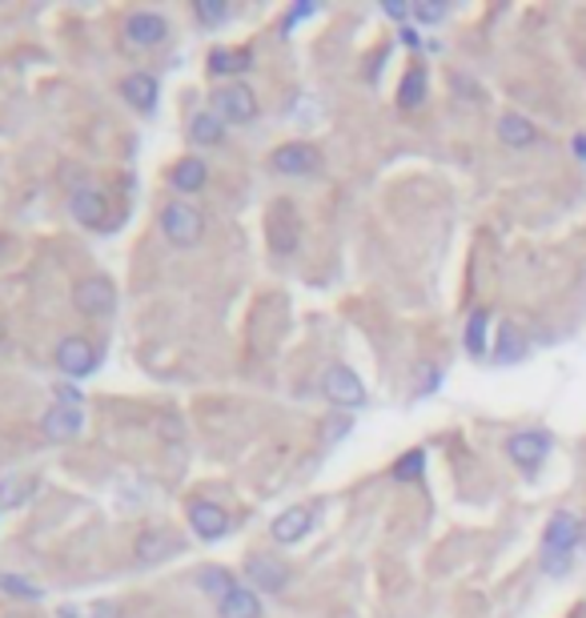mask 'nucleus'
<instances>
[{
    "instance_id": "obj_1",
    "label": "nucleus",
    "mask_w": 586,
    "mask_h": 618,
    "mask_svg": "<svg viewBox=\"0 0 586 618\" xmlns=\"http://www.w3.org/2000/svg\"><path fill=\"white\" fill-rule=\"evenodd\" d=\"M578 542H583V518L575 510H554L546 530H542V550H539L542 574H551V578L571 574Z\"/></svg>"
},
{
    "instance_id": "obj_2",
    "label": "nucleus",
    "mask_w": 586,
    "mask_h": 618,
    "mask_svg": "<svg viewBox=\"0 0 586 618\" xmlns=\"http://www.w3.org/2000/svg\"><path fill=\"white\" fill-rule=\"evenodd\" d=\"M506 458L510 467L522 474V479H539V470L546 467V458L554 454V438L539 426H527V430H515L506 438Z\"/></svg>"
},
{
    "instance_id": "obj_3",
    "label": "nucleus",
    "mask_w": 586,
    "mask_h": 618,
    "mask_svg": "<svg viewBox=\"0 0 586 618\" xmlns=\"http://www.w3.org/2000/svg\"><path fill=\"white\" fill-rule=\"evenodd\" d=\"M161 234H165V241L169 246H177V249H193L205 237V213L193 205V201H185V198H177V201H169L161 210Z\"/></svg>"
},
{
    "instance_id": "obj_4",
    "label": "nucleus",
    "mask_w": 586,
    "mask_h": 618,
    "mask_svg": "<svg viewBox=\"0 0 586 618\" xmlns=\"http://www.w3.org/2000/svg\"><path fill=\"white\" fill-rule=\"evenodd\" d=\"M266 241H270L273 257H293L302 246V213L290 201H278L266 213Z\"/></svg>"
},
{
    "instance_id": "obj_5",
    "label": "nucleus",
    "mask_w": 586,
    "mask_h": 618,
    "mask_svg": "<svg viewBox=\"0 0 586 618\" xmlns=\"http://www.w3.org/2000/svg\"><path fill=\"white\" fill-rule=\"evenodd\" d=\"M270 169L278 177H314L322 173V149L314 141H282L270 153Z\"/></svg>"
},
{
    "instance_id": "obj_6",
    "label": "nucleus",
    "mask_w": 586,
    "mask_h": 618,
    "mask_svg": "<svg viewBox=\"0 0 586 618\" xmlns=\"http://www.w3.org/2000/svg\"><path fill=\"white\" fill-rule=\"evenodd\" d=\"M322 394H326L329 406H338V409H362L365 402H370L365 382L350 370V366H341V362H334L326 373H322Z\"/></svg>"
},
{
    "instance_id": "obj_7",
    "label": "nucleus",
    "mask_w": 586,
    "mask_h": 618,
    "mask_svg": "<svg viewBox=\"0 0 586 618\" xmlns=\"http://www.w3.org/2000/svg\"><path fill=\"white\" fill-rule=\"evenodd\" d=\"M213 113H217L225 125H249V121H258V113H261L258 93L241 81L222 85V89L213 93Z\"/></svg>"
},
{
    "instance_id": "obj_8",
    "label": "nucleus",
    "mask_w": 586,
    "mask_h": 618,
    "mask_svg": "<svg viewBox=\"0 0 586 618\" xmlns=\"http://www.w3.org/2000/svg\"><path fill=\"white\" fill-rule=\"evenodd\" d=\"M246 578L253 591H266V595H282L290 586V566L282 559H273L266 550H253L246 554Z\"/></svg>"
},
{
    "instance_id": "obj_9",
    "label": "nucleus",
    "mask_w": 586,
    "mask_h": 618,
    "mask_svg": "<svg viewBox=\"0 0 586 618\" xmlns=\"http://www.w3.org/2000/svg\"><path fill=\"white\" fill-rule=\"evenodd\" d=\"M69 213L72 222L84 225V229H105L109 222H113V210H109V193L97 186H84L77 189L69 198Z\"/></svg>"
},
{
    "instance_id": "obj_10",
    "label": "nucleus",
    "mask_w": 586,
    "mask_h": 618,
    "mask_svg": "<svg viewBox=\"0 0 586 618\" xmlns=\"http://www.w3.org/2000/svg\"><path fill=\"white\" fill-rule=\"evenodd\" d=\"M72 302L84 317H109L117 310V290L109 278H84L72 285Z\"/></svg>"
},
{
    "instance_id": "obj_11",
    "label": "nucleus",
    "mask_w": 586,
    "mask_h": 618,
    "mask_svg": "<svg viewBox=\"0 0 586 618\" xmlns=\"http://www.w3.org/2000/svg\"><path fill=\"white\" fill-rule=\"evenodd\" d=\"M53 358H57V370L65 373V378H89V373L97 370V346L89 338H81V334L60 338Z\"/></svg>"
},
{
    "instance_id": "obj_12",
    "label": "nucleus",
    "mask_w": 586,
    "mask_h": 618,
    "mask_svg": "<svg viewBox=\"0 0 586 618\" xmlns=\"http://www.w3.org/2000/svg\"><path fill=\"white\" fill-rule=\"evenodd\" d=\"M125 36H129L133 48H157L169 41V21L153 9L129 12V16H125Z\"/></svg>"
},
{
    "instance_id": "obj_13",
    "label": "nucleus",
    "mask_w": 586,
    "mask_h": 618,
    "mask_svg": "<svg viewBox=\"0 0 586 618\" xmlns=\"http://www.w3.org/2000/svg\"><path fill=\"white\" fill-rule=\"evenodd\" d=\"M189 526L201 542H217V538L229 535V514L210 498H193L189 502Z\"/></svg>"
},
{
    "instance_id": "obj_14",
    "label": "nucleus",
    "mask_w": 586,
    "mask_h": 618,
    "mask_svg": "<svg viewBox=\"0 0 586 618\" xmlns=\"http://www.w3.org/2000/svg\"><path fill=\"white\" fill-rule=\"evenodd\" d=\"M494 133H498V141H503L506 149H534L542 141L539 125L530 117H522L518 109H506V113H498V125H494Z\"/></svg>"
},
{
    "instance_id": "obj_15",
    "label": "nucleus",
    "mask_w": 586,
    "mask_h": 618,
    "mask_svg": "<svg viewBox=\"0 0 586 618\" xmlns=\"http://www.w3.org/2000/svg\"><path fill=\"white\" fill-rule=\"evenodd\" d=\"M426 97H430V65H426V60H414L410 69L402 72L394 101H398L402 113H418V109L426 105Z\"/></svg>"
},
{
    "instance_id": "obj_16",
    "label": "nucleus",
    "mask_w": 586,
    "mask_h": 618,
    "mask_svg": "<svg viewBox=\"0 0 586 618\" xmlns=\"http://www.w3.org/2000/svg\"><path fill=\"white\" fill-rule=\"evenodd\" d=\"M309 530H314V510L309 506H290L270 523V538L278 547H297Z\"/></svg>"
},
{
    "instance_id": "obj_17",
    "label": "nucleus",
    "mask_w": 586,
    "mask_h": 618,
    "mask_svg": "<svg viewBox=\"0 0 586 618\" xmlns=\"http://www.w3.org/2000/svg\"><path fill=\"white\" fill-rule=\"evenodd\" d=\"M491 358L498 366L527 362V358H530V341H527V334L518 329V322H498V338H494V346H491Z\"/></svg>"
},
{
    "instance_id": "obj_18",
    "label": "nucleus",
    "mask_w": 586,
    "mask_h": 618,
    "mask_svg": "<svg viewBox=\"0 0 586 618\" xmlns=\"http://www.w3.org/2000/svg\"><path fill=\"white\" fill-rule=\"evenodd\" d=\"M491 305H478V310H470L466 326H462V350L470 353V358H486L491 353Z\"/></svg>"
},
{
    "instance_id": "obj_19",
    "label": "nucleus",
    "mask_w": 586,
    "mask_h": 618,
    "mask_svg": "<svg viewBox=\"0 0 586 618\" xmlns=\"http://www.w3.org/2000/svg\"><path fill=\"white\" fill-rule=\"evenodd\" d=\"M84 426V414L77 406H48L45 409V418H41V430L53 438V442H72L77 434H81Z\"/></svg>"
},
{
    "instance_id": "obj_20",
    "label": "nucleus",
    "mask_w": 586,
    "mask_h": 618,
    "mask_svg": "<svg viewBox=\"0 0 586 618\" xmlns=\"http://www.w3.org/2000/svg\"><path fill=\"white\" fill-rule=\"evenodd\" d=\"M157 93H161V85H157V77L153 72H129V77H121V97L129 101L137 113H153L157 109Z\"/></svg>"
},
{
    "instance_id": "obj_21",
    "label": "nucleus",
    "mask_w": 586,
    "mask_h": 618,
    "mask_svg": "<svg viewBox=\"0 0 586 618\" xmlns=\"http://www.w3.org/2000/svg\"><path fill=\"white\" fill-rule=\"evenodd\" d=\"M169 186L177 189V193H201V189L210 186V165H205V157H181V161L169 169Z\"/></svg>"
},
{
    "instance_id": "obj_22",
    "label": "nucleus",
    "mask_w": 586,
    "mask_h": 618,
    "mask_svg": "<svg viewBox=\"0 0 586 618\" xmlns=\"http://www.w3.org/2000/svg\"><path fill=\"white\" fill-rule=\"evenodd\" d=\"M210 72L213 77H241V72H249L253 69V48H225V45H217V48H210Z\"/></svg>"
},
{
    "instance_id": "obj_23",
    "label": "nucleus",
    "mask_w": 586,
    "mask_h": 618,
    "mask_svg": "<svg viewBox=\"0 0 586 618\" xmlns=\"http://www.w3.org/2000/svg\"><path fill=\"white\" fill-rule=\"evenodd\" d=\"M217 618H261V595L253 586H237L217 603Z\"/></svg>"
},
{
    "instance_id": "obj_24",
    "label": "nucleus",
    "mask_w": 586,
    "mask_h": 618,
    "mask_svg": "<svg viewBox=\"0 0 586 618\" xmlns=\"http://www.w3.org/2000/svg\"><path fill=\"white\" fill-rule=\"evenodd\" d=\"M390 479L398 482V486H418V482H426V450L422 446H414V450H406V454L394 458Z\"/></svg>"
},
{
    "instance_id": "obj_25",
    "label": "nucleus",
    "mask_w": 586,
    "mask_h": 618,
    "mask_svg": "<svg viewBox=\"0 0 586 618\" xmlns=\"http://www.w3.org/2000/svg\"><path fill=\"white\" fill-rule=\"evenodd\" d=\"M189 141L201 145V149H213V145H222L225 141V121L217 113H198V117L189 121Z\"/></svg>"
},
{
    "instance_id": "obj_26",
    "label": "nucleus",
    "mask_w": 586,
    "mask_h": 618,
    "mask_svg": "<svg viewBox=\"0 0 586 618\" xmlns=\"http://www.w3.org/2000/svg\"><path fill=\"white\" fill-rule=\"evenodd\" d=\"M201 591H210V595H217V603H222L229 591H237V578L234 571H225V566H205V571L198 574Z\"/></svg>"
},
{
    "instance_id": "obj_27",
    "label": "nucleus",
    "mask_w": 586,
    "mask_h": 618,
    "mask_svg": "<svg viewBox=\"0 0 586 618\" xmlns=\"http://www.w3.org/2000/svg\"><path fill=\"white\" fill-rule=\"evenodd\" d=\"M410 16L422 24V29H430V24H442L446 16H450V0H414Z\"/></svg>"
},
{
    "instance_id": "obj_28",
    "label": "nucleus",
    "mask_w": 586,
    "mask_h": 618,
    "mask_svg": "<svg viewBox=\"0 0 586 618\" xmlns=\"http://www.w3.org/2000/svg\"><path fill=\"white\" fill-rule=\"evenodd\" d=\"M193 16H198V24H205V29H217V24L229 21V4H225V0H198V4H193Z\"/></svg>"
},
{
    "instance_id": "obj_29",
    "label": "nucleus",
    "mask_w": 586,
    "mask_h": 618,
    "mask_svg": "<svg viewBox=\"0 0 586 618\" xmlns=\"http://www.w3.org/2000/svg\"><path fill=\"white\" fill-rule=\"evenodd\" d=\"M0 591L12 598H41V586L33 583V578H24V574H9L0 571Z\"/></svg>"
},
{
    "instance_id": "obj_30",
    "label": "nucleus",
    "mask_w": 586,
    "mask_h": 618,
    "mask_svg": "<svg viewBox=\"0 0 586 618\" xmlns=\"http://www.w3.org/2000/svg\"><path fill=\"white\" fill-rule=\"evenodd\" d=\"M29 494H33V482H24V479L0 482V506H21Z\"/></svg>"
},
{
    "instance_id": "obj_31",
    "label": "nucleus",
    "mask_w": 586,
    "mask_h": 618,
    "mask_svg": "<svg viewBox=\"0 0 586 618\" xmlns=\"http://www.w3.org/2000/svg\"><path fill=\"white\" fill-rule=\"evenodd\" d=\"M165 542H169V538H165L161 530H157V535H145L142 542H137V559H142V562L157 559V554H161V547H165Z\"/></svg>"
},
{
    "instance_id": "obj_32",
    "label": "nucleus",
    "mask_w": 586,
    "mask_h": 618,
    "mask_svg": "<svg viewBox=\"0 0 586 618\" xmlns=\"http://www.w3.org/2000/svg\"><path fill=\"white\" fill-rule=\"evenodd\" d=\"M314 12H317V4H314V0H302V4H297V9H290V16H285V24H282V29H285V33H290L293 24H302L305 16H314Z\"/></svg>"
},
{
    "instance_id": "obj_33",
    "label": "nucleus",
    "mask_w": 586,
    "mask_h": 618,
    "mask_svg": "<svg viewBox=\"0 0 586 618\" xmlns=\"http://www.w3.org/2000/svg\"><path fill=\"white\" fill-rule=\"evenodd\" d=\"M386 57H390V45H382V48L374 53V57H370V65H365V81H370V85H374L377 77H382V65H386Z\"/></svg>"
},
{
    "instance_id": "obj_34",
    "label": "nucleus",
    "mask_w": 586,
    "mask_h": 618,
    "mask_svg": "<svg viewBox=\"0 0 586 618\" xmlns=\"http://www.w3.org/2000/svg\"><path fill=\"white\" fill-rule=\"evenodd\" d=\"M57 402H60V406H77V409H81V390H77L72 382L57 385Z\"/></svg>"
},
{
    "instance_id": "obj_35",
    "label": "nucleus",
    "mask_w": 586,
    "mask_h": 618,
    "mask_svg": "<svg viewBox=\"0 0 586 618\" xmlns=\"http://www.w3.org/2000/svg\"><path fill=\"white\" fill-rule=\"evenodd\" d=\"M382 12H386V16H394V21H406V16H410V4H406V0H386V4H382Z\"/></svg>"
},
{
    "instance_id": "obj_36",
    "label": "nucleus",
    "mask_w": 586,
    "mask_h": 618,
    "mask_svg": "<svg viewBox=\"0 0 586 618\" xmlns=\"http://www.w3.org/2000/svg\"><path fill=\"white\" fill-rule=\"evenodd\" d=\"M571 149H575L578 161H586V133H575V141H571Z\"/></svg>"
},
{
    "instance_id": "obj_37",
    "label": "nucleus",
    "mask_w": 586,
    "mask_h": 618,
    "mask_svg": "<svg viewBox=\"0 0 586 618\" xmlns=\"http://www.w3.org/2000/svg\"><path fill=\"white\" fill-rule=\"evenodd\" d=\"M161 434H165V438H181V426H177V418H165L161 422Z\"/></svg>"
},
{
    "instance_id": "obj_38",
    "label": "nucleus",
    "mask_w": 586,
    "mask_h": 618,
    "mask_svg": "<svg viewBox=\"0 0 586 618\" xmlns=\"http://www.w3.org/2000/svg\"><path fill=\"white\" fill-rule=\"evenodd\" d=\"M402 45H410V48H422V36L414 33V29H402Z\"/></svg>"
},
{
    "instance_id": "obj_39",
    "label": "nucleus",
    "mask_w": 586,
    "mask_h": 618,
    "mask_svg": "<svg viewBox=\"0 0 586 618\" xmlns=\"http://www.w3.org/2000/svg\"><path fill=\"white\" fill-rule=\"evenodd\" d=\"M0 341H4V326H0Z\"/></svg>"
}]
</instances>
